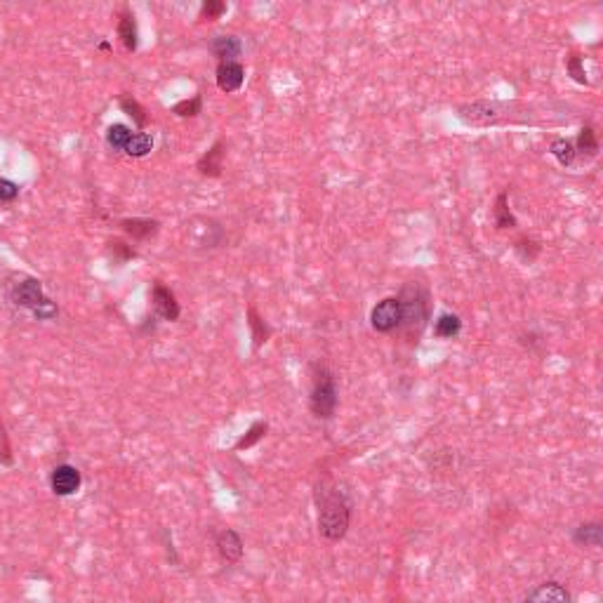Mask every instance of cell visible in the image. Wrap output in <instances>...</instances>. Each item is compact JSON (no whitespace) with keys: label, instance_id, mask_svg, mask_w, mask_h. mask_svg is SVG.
Returning a JSON list of instances; mask_svg holds the SVG:
<instances>
[{"label":"cell","instance_id":"d4e9b609","mask_svg":"<svg viewBox=\"0 0 603 603\" xmlns=\"http://www.w3.org/2000/svg\"><path fill=\"white\" fill-rule=\"evenodd\" d=\"M121 109L125 111L130 118H132L137 128H144V125H146V111H144V107H142L139 102H137V99H132L130 95H123V97H121Z\"/></svg>","mask_w":603,"mask_h":603},{"label":"cell","instance_id":"30bf717a","mask_svg":"<svg viewBox=\"0 0 603 603\" xmlns=\"http://www.w3.org/2000/svg\"><path fill=\"white\" fill-rule=\"evenodd\" d=\"M217 549H220V556L224 558L227 563H238L241 558H243V540H241V535L236 531H231V528H227V531H222L220 535H217Z\"/></svg>","mask_w":603,"mask_h":603},{"label":"cell","instance_id":"484cf974","mask_svg":"<svg viewBox=\"0 0 603 603\" xmlns=\"http://www.w3.org/2000/svg\"><path fill=\"white\" fill-rule=\"evenodd\" d=\"M266 429H269V427H266V422H254V425L247 429L243 436L238 438V443H236V450H245V448H252L254 443H257V441L264 438Z\"/></svg>","mask_w":603,"mask_h":603},{"label":"cell","instance_id":"4fadbf2b","mask_svg":"<svg viewBox=\"0 0 603 603\" xmlns=\"http://www.w3.org/2000/svg\"><path fill=\"white\" fill-rule=\"evenodd\" d=\"M493 222H495V229H500V231H507V229L519 227V220H516L514 213H512V208H509V194H507V191H500L497 198H495Z\"/></svg>","mask_w":603,"mask_h":603},{"label":"cell","instance_id":"7a4b0ae2","mask_svg":"<svg viewBox=\"0 0 603 603\" xmlns=\"http://www.w3.org/2000/svg\"><path fill=\"white\" fill-rule=\"evenodd\" d=\"M399 302H401V312H403L401 328L406 330L408 337L418 339L422 330L427 328L429 314H432V297H429V290L422 288L420 283H408V285H403Z\"/></svg>","mask_w":603,"mask_h":603},{"label":"cell","instance_id":"f1b7e54d","mask_svg":"<svg viewBox=\"0 0 603 603\" xmlns=\"http://www.w3.org/2000/svg\"><path fill=\"white\" fill-rule=\"evenodd\" d=\"M565 71H568V76L573 78L575 83L587 85V73H584V61L580 54H570V57L565 59Z\"/></svg>","mask_w":603,"mask_h":603},{"label":"cell","instance_id":"4dcf8cb0","mask_svg":"<svg viewBox=\"0 0 603 603\" xmlns=\"http://www.w3.org/2000/svg\"><path fill=\"white\" fill-rule=\"evenodd\" d=\"M17 196H20V184L12 179H0V203H12Z\"/></svg>","mask_w":603,"mask_h":603},{"label":"cell","instance_id":"d6986e66","mask_svg":"<svg viewBox=\"0 0 603 603\" xmlns=\"http://www.w3.org/2000/svg\"><path fill=\"white\" fill-rule=\"evenodd\" d=\"M434 333H436V337L441 339L457 337V335L462 333V319H459L457 314H441L436 326H434Z\"/></svg>","mask_w":603,"mask_h":603},{"label":"cell","instance_id":"8fae6325","mask_svg":"<svg viewBox=\"0 0 603 603\" xmlns=\"http://www.w3.org/2000/svg\"><path fill=\"white\" fill-rule=\"evenodd\" d=\"M526 603H570V594L558 582H544L526 596Z\"/></svg>","mask_w":603,"mask_h":603},{"label":"cell","instance_id":"603a6c76","mask_svg":"<svg viewBox=\"0 0 603 603\" xmlns=\"http://www.w3.org/2000/svg\"><path fill=\"white\" fill-rule=\"evenodd\" d=\"M151 148H153V137L148 132H137L132 135V139L128 142L125 153L130 158H144L151 153Z\"/></svg>","mask_w":603,"mask_h":603},{"label":"cell","instance_id":"3957f363","mask_svg":"<svg viewBox=\"0 0 603 603\" xmlns=\"http://www.w3.org/2000/svg\"><path fill=\"white\" fill-rule=\"evenodd\" d=\"M309 408L319 420H330L337 410V380L330 368L316 363L312 377V394H309Z\"/></svg>","mask_w":603,"mask_h":603},{"label":"cell","instance_id":"7402d4cb","mask_svg":"<svg viewBox=\"0 0 603 603\" xmlns=\"http://www.w3.org/2000/svg\"><path fill=\"white\" fill-rule=\"evenodd\" d=\"M247 323H250V328H252V346H254V349H259V346H262L264 342L269 339L271 328L266 326L264 319L257 314V309H254V307L247 309Z\"/></svg>","mask_w":603,"mask_h":603},{"label":"cell","instance_id":"52a82bcc","mask_svg":"<svg viewBox=\"0 0 603 603\" xmlns=\"http://www.w3.org/2000/svg\"><path fill=\"white\" fill-rule=\"evenodd\" d=\"M80 483H83V476H80V471L73 464H57L52 469V474H49V488L59 497L76 495Z\"/></svg>","mask_w":603,"mask_h":603},{"label":"cell","instance_id":"cb8c5ba5","mask_svg":"<svg viewBox=\"0 0 603 603\" xmlns=\"http://www.w3.org/2000/svg\"><path fill=\"white\" fill-rule=\"evenodd\" d=\"M130 139H132V132H130L128 125H123V123H114V125H109L107 144L114 148V151H125Z\"/></svg>","mask_w":603,"mask_h":603},{"label":"cell","instance_id":"83f0119b","mask_svg":"<svg viewBox=\"0 0 603 603\" xmlns=\"http://www.w3.org/2000/svg\"><path fill=\"white\" fill-rule=\"evenodd\" d=\"M224 12H227V3H222V0H205V3L201 5V15H198V20L215 22V20H220Z\"/></svg>","mask_w":603,"mask_h":603},{"label":"cell","instance_id":"7c38bea8","mask_svg":"<svg viewBox=\"0 0 603 603\" xmlns=\"http://www.w3.org/2000/svg\"><path fill=\"white\" fill-rule=\"evenodd\" d=\"M198 172L203 177H220L224 170V142L217 139L213 146L208 148V153H203L198 158Z\"/></svg>","mask_w":603,"mask_h":603},{"label":"cell","instance_id":"9a60e30c","mask_svg":"<svg viewBox=\"0 0 603 603\" xmlns=\"http://www.w3.org/2000/svg\"><path fill=\"white\" fill-rule=\"evenodd\" d=\"M121 229L128 236H132L135 241H146V238H151V236L158 234L160 224L156 220H142V217H132V220H123Z\"/></svg>","mask_w":603,"mask_h":603},{"label":"cell","instance_id":"2e32d148","mask_svg":"<svg viewBox=\"0 0 603 603\" xmlns=\"http://www.w3.org/2000/svg\"><path fill=\"white\" fill-rule=\"evenodd\" d=\"M118 38H121L123 47L128 52H135L137 45H139V38H137V22H135V15L130 12H123L121 20H118Z\"/></svg>","mask_w":603,"mask_h":603},{"label":"cell","instance_id":"277c9868","mask_svg":"<svg viewBox=\"0 0 603 603\" xmlns=\"http://www.w3.org/2000/svg\"><path fill=\"white\" fill-rule=\"evenodd\" d=\"M8 295H10V302L15 304V307L29 309V312H36V309L47 300V297L43 295L40 281L33 276H22V278H17L15 283H10Z\"/></svg>","mask_w":603,"mask_h":603},{"label":"cell","instance_id":"9c48e42d","mask_svg":"<svg viewBox=\"0 0 603 603\" xmlns=\"http://www.w3.org/2000/svg\"><path fill=\"white\" fill-rule=\"evenodd\" d=\"M243 80H245V68L243 64L238 61H222L217 66V88L222 92H236L243 88Z\"/></svg>","mask_w":603,"mask_h":603},{"label":"cell","instance_id":"ba28073f","mask_svg":"<svg viewBox=\"0 0 603 603\" xmlns=\"http://www.w3.org/2000/svg\"><path fill=\"white\" fill-rule=\"evenodd\" d=\"M151 300H153V307H156V314L160 316V319L177 321L179 314H182V309H179V302H177L175 292H172L170 288H165L163 283L153 285Z\"/></svg>","mask_w":603,"mask_h":603},{"label":"cell","instance_id":"4316f807","mask_svg":"<svg viewBox=\"0 0 603 603\" xmlns=\"http://www.w3.org/2000/svg\"><path fill=\"white\" fill-rule=\"evenodd\" d=\"M201 109H203L201 95H194L191 99H182V102H177L175 107H172V111H175L179 118H196L201 114Z\"/></svg>","mask_w":603,"mask_h":603},{"label":"cell","instance_id":"ac0fdd59","mask_svg":"<svg viewBox=\"0 0 603 603\" xmlns=\"http://www.w3.org/2000/svg\"><path fill=\"white\" fill-rule=\"evenodd\" d=\"M514 252L524 264H533L540 257V252H542V245L535 238H531V236H521V238L514 241Z\"/></svg>","mask_w":603,"mask_h":603},{"label":"cell","instance_id":"5b68a950","mask_svg":"<svg viewBox=\"0 0 603 603\" xmlns=\"http://www.w3.org/2000/svg\"><path fill=\"white\" fill-rule=\"evenodd\" d=\"M401 302L399 297H384L372 307L370 312V326L375 328L377 333H394L401 328Z\"/></svg>","mask_w":603,"mask_h":603},{"label":"cell","instance_id":"f546056e","mask_svg":"<svg viewBox=\"0 0 603 603\" xmlns=\"http://www.w3.org/2000/svg\"><path fill=\"white\" fill-rule=\"evenodd\" d=\"M107 245H109L111 257H116V262H128V259H132L137 254L132 247H130L128 243H123V241H109Z\"/></svg>","mask_w":603,"mask_h":603},{"label":"cell","instance_id":"5bb4252c","mask_svg":"<svg viewBox=\"0 0 603 603\" xmlns=\"http://www.w3.org/2000/svg\"><path fill=\"white\" fill-rule=\"evenodd\" d=\"M210 49H213V54L220 59V64H222V61L238 59L241 52H243V45H241V40L236 38V36H215Z\"/></svg>","mask_w":603,"mask_h":603},{"label":"cell","instance_id":"ffe728a7","mask_svg":"<svg viewBox=\"0 0 603 603\" xmlns=\"http://www.w3.org/2000/svg\"><path fill=\"white\" fill-rule=\"evenodd\" d=\"M573 540L577 544H584V547H601L603 528H601V524H582V526L575 528Z\"/></svg>","mask_w":603,"mask_h":603},{"label":"cell","instance_id":"1f68e13d","mask_svg":"<svg viewBox=\"0 0 603 603\" xmlns=\"http://www.w3.org/2000/svg\"><path fill=\"white\" fill-rule=\"evenodd\" d=\"M33 316H36L38 321H52L54 316H57V307H54L52 300H45V302H43L40 307L33 312Z\"/></svg>","mask_w":603,"mask_h":603},{"label":"cell","instance_id":"44dd1931","mask_svg":"<svg viewBox=\"0 0 603 603\" xmlns=\"http://www.w3.org/2000/svg\"><path fill=\"white\" fill-rule=\"evenodd\" d=\"M549 153L558 160V165L563 167H570L575 163V144L570 139H565V137H558V139H554L549 144Z\"/></svg>","mask_w":603,"mask_h":603},{"label":"cell","instance_id":"6da1fadb","mask_svg":"<svg viewBox=\"0 0 603 603\" xmlns=\"http://www.w3.org/2000/svg\"><path fill=\"white\" fill-rule=\"evenodd\" d=\"M316 505H319V533L328 542H339L349 531L351 521V507L344 493H339L337 488H319Z\"/></svg>","mask_w":603,"mask_h":603},{"label":"cell","instance_id":"e0dca14e","mask_svg":"<svg viewBox=\"0 0 603 603\" xmlns=\"http://www.w3.org/2000/svg\"><path fill=\"white\" fill-rule=\"evenodd\" d=\"M575 153H580L584 160L594 158L599 153V139H596V132L592 125H584L577 135V142H575Z\"/></svg>","mask_w":603,"mask_h":603},{"label":"cell","instance_id":"8992f818","mask_svg":"<svg viewBox=\"0 0 603 603\" xmlns=\"http://www.w3.org/2000/svg\"><path fill=\"white\" fill-rule=\"evenodd\" d=\"M459 121H464L467 125H495L500 121V104L495 102H474L467 104V107L457 109Z\"/></svg>","mask_w":603,"mask_h":603}]
</instances>
